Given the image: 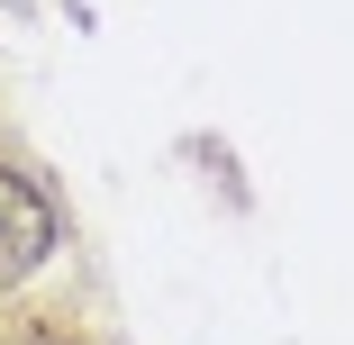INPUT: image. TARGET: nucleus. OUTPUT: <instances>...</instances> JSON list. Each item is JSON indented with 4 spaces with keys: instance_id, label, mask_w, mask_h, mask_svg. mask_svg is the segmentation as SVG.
I'll list each match as a JSON object with an SVG mask.
<instances>
[{
    "instance_id": "nucleus-2",
    "label": "nucleus",
    "mask_w": 354,
    "mask_h": 345,
    "mask_svg": "<svg viewBox=\"0 0 354 345\" xmlns=\"http://www.w3.org/2000/svg\"><path fill=\"white\" fill-rule=\"evenodd\" d=\"M19 345H64V336H19Z\"/></svg>"
},
{
    "instance_id": "nucleus-1",
    "label": "nucleus",
    "mask_w": 354,
    "mask_h": 345,
    "mask_svg": "<svg viewBox=\"0 0 354 345\" xmlns=\"http://www.w3.org/2000/svg\"><path fill=\"white\" fill-rule=\"evenodd\" d=\"M55 254V200L28 173H0V282H19Z\"/></svg>"
}]
</instances>
